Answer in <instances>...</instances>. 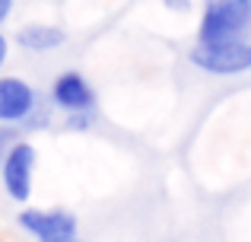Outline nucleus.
Masks as SVG:
<instances>
[{"label": "nucleus", "instance_id": "f257e3e1", "mask_svg": "<svg viewBox=\"0 0 251 242\" xmlns=\"http://www.w3.org/2000/svg\"><path fill=\"white\" fill-rule=\"evenodd\" d=\"M251 26V3L239 0H203V13L197 23V45H216L245 38Z\"/></svg>", "mask_w": 251, "mask_h": 242}, {"label": "nucleus", "instance_id": "f03ea898", "mask_svg": "<svg viewBox=\"0 0 251 242\" xmlns=\"http://www.w3.org/2000/svg\"><path fill=\"white\" fill-rule=\"evenodd\" d=\"M191 64L213 77H235L251 70V38H232L216 45H194Z\"/></svg>", "mask_w": 251, "mask_h": 242}, {"label": "nucleus", "instance_id": "7ed1b4c3", "mask_svg": "<svg viewBox=\"0 0 251 242\" xmlns=\"http://www.w3.org/2000/svg\"><path fill=\"white\" fill-rule=\"evenodd\" d=\"M16 223L35 242H74L76 239V217L64 207H23Z\"/></svg>", "mask_w": 251, "mask_h": 242}, {"label": "nucleus", "instance_id": "20e7f679", "mask_svg": "<svg viewBox=\"0 0 251 242\" xmlns=\"http://www.w3.org/2000/svg\"><path fill=\"white\" fill-rule=\"evenodd\" d=\"M35 147L29 140H16L10 143V150L0 160V185H3L6 198L25 204L32 194V182H35Z\"/></svg>", "mask_w": 251, "mask_h": 242}, {"label": "nucleus", "instance_id": "39448f33", "mask_svg": "<svg viewBox=\"0 0 251 242\" xmlns=\"http://www.w3.org/2000/svg\"><path fill=\"white\" fill-rule=\"evenodd\" d=\"M38 93L29 80L23 77H0V124H29L35 115Z\"/></svg>", "mask_w": 251, "mask_h": 242}, {"label": "nucleus", "instance_id": "423d86ee", "mask_svg": "<svg viewBox=\"0 0 251 242\" xmlns=\"http://www.w3.org/2000/svg\"><path fill=\"white\" fill-rule=\"evenodd\" d=\"M51 102L61 112L76 115V112H92L96 108V89L80 70H64L54 83H51Z\"/></svg>", "mask_w": 251, "mask_h": 242}, {"label": "nucleus", "instance_id": "0eeeda50", "mask_svg": "<svg viewBox=\"0 0 251 242\" xmlns=\"http://www.w3.org/2000/svg\"><path fill=\"white\" fill-rule=\"evenodd\" d=\"M16 45L25 51H35V54H48L67 45V32L54 23H25L16 29Z\"/></svg>", "mask_w": 251, "mask_h": 242}, {"label": "nucleus", "instance_id": "6e6552de", "mask_svg": "<svg viewBox=\"0 0 251 242\" xmlns=\"http://www.w3.org/2000/svg\"><path fill=\"white\" fill-rule=\"evenodd\" d=\"M92 121H96V112H76V115H67L64 124H67L70 131H86Z\"/></svg>", "mask_w": 251, "mask_h": 242}, {"label": "nucleus", "instance_id": "1a4fd4ad", "mask_svg": "<svg viewBox=\"0 0 251 242\" xmlns=\"http://www.w3.org/2000/svg\"><path fill=\"white\" fill-rule=\"evenodd\" d=\"M162 3H166L169 10H175V13H188L191 10V0H162Z\"/></svg>", "mask_w": 251, "mask_h": 242}, {"label": "nucleus", "instance_id": "9d476101", "mask_svg": "<svg viewBox=\"0 0 251 242\" xmlns=\"http://www.w3.org/2000/svg\"><path fill=\"white\" fill-rule=\"evenodd\" d=\"M6 57H10V38H6L3 32H0V67L6 64Z\"/></svg>", "mask_w": 251, "mask_h": 242}, {"label": "nucleus", "instance_id": "9b49d317", "mask_svg": "<svg viewBox=\"0 0 251 242\" xmlns=\"http://www.w3.org/2000/svg\"><path fill=\"white\" fill-rule=\"evenodd\" d=\"M10 10H13V0H0V23L10 16Z\"/></svg>", "mask_w": 251, "mask_h": 242}, {"label": "nucleus", "instance_id": "f8f14e48", "mask_svg": "<svg viewBox=\"0 0 251 242\" xmlns=\"http://www.w3.org/2000/svg\"><path fill=\"white\" fill-rule=\"evenodd\" d=\"M239 3H251V0H239Z\"/></svg>", "mask_w": 251, "mask_h": 242}, {"label": "nucleus", "instance_id": "ddd939ff", "mask_svg": "<svg viewBox=\"0 0 251 242\" xmlns=\"http://www.w3.org/2000/svg\"><path fill=\"white\" fill-rule=\"evenodd\" d=\"M74 242H80V239H74Z\"/></svg>", "mask_w": 251, "mask_h": 242}]
</instances>
